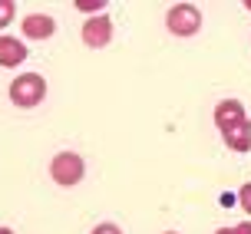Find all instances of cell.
<instances>
[{"label":"cell","instance_id":"277c9868","mask_svg":"<svg viewBox=\"0 0 251 234\" xmlns=\"http://www.w3.org/2000/svg\"><path fill=\"white\" fill-rule=\"evenodd\" d=\"M113 40V20L100 13V17H89L86 23H83V43L89 49H102L106 43Z\"/></svg>","mask_w":251,"mask_h":234},{"label":"cell","instance_id":"52a82bcc","mask_svg":"<svg viewBox=\"0 0 251 234\" xmlns=\"http://www.w3.org/2000/svg\"><path fill=\"white\" fill-rule=\"evenodd\" d=\"M30 56V49L20 43V37H0V66L3 70H13Z\"/></svg>","mask_w":251,"mask_h":234},{"label":"cell","instance_id":"4fadbf2b","mask_svg":"<svg viewBox=\"0 0 251 234\" xmlns=\"http://www.w3.org/2000/svg\"><path fill=\"white\" fill-rule=\"evenodd\" d=\"M93 234H123V231H119L113 221H102V224H96V228H93Z\"/></svg>","mask_w":251,"mask_h":234},{"label":"cell","instance_id":"7c38bea8","mask_svg":"<svg viewBox=\"0 0 251 234\" xmlns=\"http://www.w3.org/2000/svg\"><path fill=\"white\" fill-rule=\"evenodd\" d=\"M215 234H251V221H241L235 228H218Z\"/></svg>","mask_w":251,"mask_h":234},{"label":"cell","instance_id":"8992f818","mask_svg":"<svg viewBox=\"0 0 251 234\" xmlns=\"http://www.w3.org/2000/svg\"><path fill=\"white\" fill-rule=\"evenodd\" d=\"M248 116H245V106H241L238 99H222L218 106H215V125L222 129V132H228L231 125L245 122Z\"/></svg>","mask_w":251,"mask_h":234},{"label":"cell","instance_id":"6da1fadb","mask_svg":"<svg viewBox=\"0 0 251 234\" xmlns=\"http://www.w3.org/2000/svg\"><path fill=\"white\" fill-rule=\"evenodd\" d=\"M83 175H86V162H83V155H76V152H56V155H53L50 178L56 182V185H63V188L79 185Z\"/></svg>","mask_w":251,"mask_h":234},{"label":"cell","instance_id":"9c48e42d","mask_svg":"<svg viewBox=\"0 0 251 234\" xmlns=\"http://www.w3.org/2000/svg\"><path fill=\"white\" fill-rule=\"evenodd\" d=\"M13 13H17V3L13 0H0V30L7 23H13Z\"/></svg>","mask_w":251,"mask_h":234},{"label":"cell","instance_id":"7a4b0ae2","mask_svg":"<svg viewBox=\"0 0 251 234\" xmlns=\"http://www.w3.org/2000/svg\"><path fill=\"white\" fill-rule=\"evenodd\" d=\"M43 96H47V79L40 73H24L10 83V99L20 109H33Z\"/></svg>","mask_w":251,"mask_h":234},{"label":"cell","instance_id":"2e32d148","mask_svg":"<svg viewBox=\"0 0 251 234\" xmlns=\"http://www.w3.org/2000/svg\"><path fill=\"white\" fill-rule=\"evenodd\" d=\"M165 234H176V231H165Z\"/></svg>","mask_w":251,"mask_h":234},{"label":"cell","instance_id":"5bb4252c","mask_svg":"<svg viewBox=\"0 0 251 234\" xmlns=\"http://www.w3.org/2000/svg\"><path fill=\"white\" fill-rule=\"evenodd\" d=\"M0 234H13V231H10V228H0Z\"/></svg>","mask_w":251,"mask_h":234},{"label":"cell","instance_id":"ba28073f","mask_svg":"<svg viewBox=\"0 0 251 234\" xmlns=\"http://www.w3.org/2000/svg\"><path fill=\"white\" fill-rule=\"evenodd\" d=\"M222 139H225V145L231 148V152H248L251 148V122L245 119V122L231 125L228 132H222Z\"/></svg>","mask_w":251,"mask_h":234},{"label":"cell","instance_id":"9a60e30c","mask_svg":"<svg viewBox=\"0 0 251 234\" xmlns=\"http://www.w3.org/2000/svg\"><path fill=\"white\" fill-rule=\"evenodd\" d=\"M245 7H248V10H251V3H245Z\"/></svg>","mask_w":251,"mask_h":234},{"label":"cell","instance_id":"30bf717a","mask_svg":"<svg viewBox=\"0 0 251 234\" xmlns=\"http://www.w3.org/2000/svg\"><path fill=\"white\" fill-rule=\"evenodd\" d=\"M76 10H83V13H96V17H100V13L106 10V0H79V3H76Z\"/></svg>","mask_w":251,"mask_h":234},{"label":"cell","instance_id":"5b68a950","mask_svg":"<svg viewBox=\"0 0 251 234\" xmlns=\"http://www.w3.org/2000/svg\"><path fill=\"white\" fill-rule=\"evenodd\" d=\"M20 30H24L26 40H50L56 33V20L47 17V13H30V17H24Z\"/></svg>","mask_w":251,"mask_h":234},{"label":"cell","instance_id":"3957f363","mask_svg":"<svg viewBox=\"0 0 251 234\" xmlns=\"http://www.w3.org/2000/svg\"><path fill=\"white\" fill-rule=\"evenodd\" d=\"M165 26L172 37H195L201 26V10L195 3H176L165 13Z\"/></svg>","mask_w":251,"mask_h":234},{"label":"cell","instance_id":"8fae6325","mask_svg":"<svg viewBox=\"0 0 251 234\" xmlns=\"http://www.w3.org/2000/svg\"><path fill=\"white\" fill-rule=\"evenodd\" d=\"M238 205H241V211H248V214H251V182L238 191Z\"/></svg>","mask_w":251,"mask_h":234}]
</instances>
